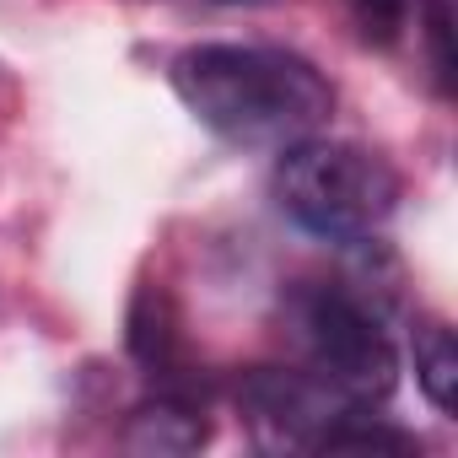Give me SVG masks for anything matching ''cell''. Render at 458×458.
Listing matches in <instances>:
<instances>
[{
	"label": "cell",
	"instance_id": "cell-4",
	"mask_svg": "<svg viewBox=\"0 0 458 458\" xmlns=\"http://www.w3.org/2000/svg\"><path fill=\"white\" fill-rule=\"evenodd\" d=\"M238 410L254 442L270 453H329L335 431L367 404L340 399L302 367H254L238 383Z\"/></svg>",
	"mask_w": 458,
	"mask_h": 458
},
{
	"label": "cell",
	"instance_id": "cell-3",
	"mask_svg": "<svg viewBox=\"0 0 458 458\" xmlns=\"http://www.w3.org/2000/svg\"><path fill=\"white\" fill-rule=\"evenodd\" d=\"M286 329L297 340L302 372L329 383L340 399L372 410L394 394V383H399L394 340H388L377 308L367 297H356L351 286L302 281L286 297Z\"/></svg>",
	"mask_w": 458,
	"mask_h": 458
},
{
	"label": "cell",
	"instance_id": "cell-6",
	"mask_svg": "<svg viewBox=\"0 0 458 458\" xmlns=\"http://www.w3.org/2000/svg\"><path fill=\"white\" fill-rule=\"evenodd\" d=\"M410 356H415V383L431 399V410L453 415L458 410V345H453V329L442 318H420L415 335H410Z\"/></svg>",
	"mask_w": 458,
	"mask_h": 458
},
{
	"label": "cell",
	"instance_id": "cell-1",
	"mask_svg": "<svg viewBox=\"0 0 458 458\" xmlns=\"http://www.w3.org/2000/svg\"><path fill=\"white\" fill-rule=\"evenodd\" d=\"M173 92L205 130L259 151L318 135L335 114L324 71L270 44H194L173 60Z\"/></svg>",
	"mask_w": 458,
	"mask_h": 458
},
{
	"label": "cell",
	"instance_id": "cell-7",
	"mask_svg": "<svg viewBox=\"0 0 458 458\" xmlns=\"http://www.w3.org/2000/svg\"><path fill=\"white\" fill-rule=\"evenodd\" d=\"M410 12L415 0H351V17L367 44H399V33L410 28Z\"/></svg>",
	"mask_w": 458,
	"mask_h": 458
},
{
	"label": "cell",
	"instance_id": "cell-2",
	"mask_svg": "<svg viewBox=\"0 0 458 458\" xmlns=\"http://www.w3.org/2000/svg\"><path fill=\"white\" fill-rule=\"evenodd\" d=\"M276 199L302 233L351 249V243H372L388 226L399 205V173L356 140L302 135L281 146Z\"/></svg>",
	"mask_w": 458,
	"mask_h": 458
},
{
	"label": "cell",
	"instance_id": "cell-8",
	"mask_svg": "<svg viewBox=\"0 0 458 458\" xmlns=\"http://www.w3.org/2000/svg\"><path fill=\"white\" fill-rule=\"evenodd\" d=\"M426 38H431V71L442 81V92H453V22H447V0H426Z\"/></svg>",
	"mask_w": 458,
	"mask_h": 458
},
{
	"label": "cell",
	"instance_id": "cell-5",
	"mask_svg": "<svg viewBox=\"0 0 458 458\" xmlns=\"http://www.w3.org/2000/svg\"><path fill=\"white\" fill-rule=\"evenodd\" d=\"M119 442H124L130 453L183 458V453H199V447L210 442V420H205L183 394H157V399H146V404L130 415V426H124Z\"/></svg>",
	"mask_w": 458,
	"mask_h": 458
}]
</instances>
